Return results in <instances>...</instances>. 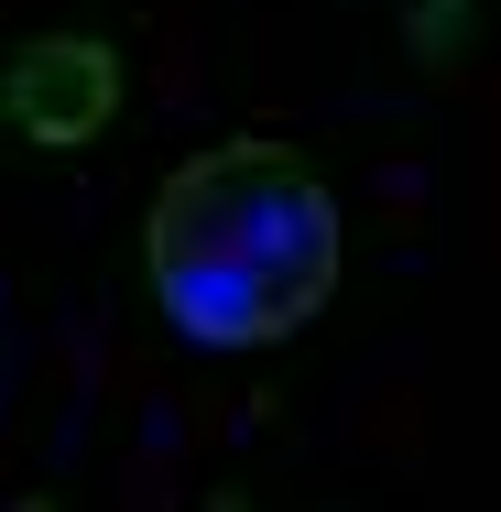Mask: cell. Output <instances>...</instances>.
<instances>
[{"instance_id":"6da1fadb","label":"cell","mask_w":501,"mask_h":512,"mask_svg":"<svg viewBox=\"0 0 501 512\" xmlns=\"http://www.w3.org/2000/svg\"><path fill=\"white\" fill-rule=\"evenodd\" d=\"M142 273L197 349H273L338 295V197L295 142H207L142 218Z\"/></svg>"}]
</instances>
